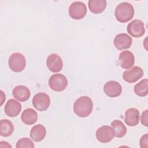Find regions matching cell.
<instances>
[{
    "label": "cell",
    "instance_id": "obj_6",
    "mask_svg": "<svg viewBox=\"0 0 148 148\" xmlns=\"http://www.w3.org/2000/svg\"><path fill=\"white\" fill-rule=\"evenodd\" d=\"M50 104L49 96L44 92H38L36 94L32 99V105L34 107L39 111L46 110Z\"/></svg>",
    "mask_w": 148,
    "mask_h": 148
},
{
    "label": "cell",
    "instance_id": "obj_25",
    "mask_svg": "<svg viewBox=\"0 0 148 148\" xmlns=\"http://www.w3.org/2000/svg\"><path fill=\"white\" fill-rule=\"evenodd\" d=\"M148 110H145L141 115V123L142 124L146 126L147 127L148 124H147V115H148Z\"/></svg>",
    "mask_w": 148,
    "mask_h": 148
},
{
    "label": "cell",
    "instance_id": "obj_5",
    "mask_svg": "<svg viewBox=\"0 0 148 148\" xmlns=\"http://www.w3.org/2000/svg\"><path fill=\"white\" fill-rule=\"evenodd\" d=\"M87 13L86 5L82 2L75 1L72 2L69 8V14L75 20H80L85 17Z\"/></svg>",
    "mask_w": 148,
    "mask_h": 148
},
{
    "label": "cell",
    "instance_id": "obj_19",
    "mask_svg": "<svg viewBox=\"0 0 148 148\" xmlns=\"http://www.w3.org/2000/svg\"><path fill=\"white\" fill-rule=\"evenodd\" d=\"M106 4L107 2L105 0H90L88 8L92 13L99 14L105 9Z\"/></svg>",
    "mask_w": 148,
    "mask_h": 148
},
{
    "label": "cell",
    "instance_id": "obj_2",
    "mask_svg": "<svg viewBox=\"0 0 148 148\" xmlns=\"http://www.w3.org/2000/svg\"><path fill=\"white\" fill-rule=\"evenodd\" d=\"M133 6L128 2H123L119 3L116 8L114 15L116 18L120 23H127L131 20L134 16Z\"/></svg>",
    "mask_w": 148,
    "mask_h": 148
},
{
    "label": "cell",
    "instance_id": "obj_14",
    "mask_svg": "<svg viewBox=\"0 0 148 148\" xmlns=\"http://www.w3.org/2000/svg\"><path fill=\"white\" fill-rule=\"evenodd\" d=\"M120 66L125 69L131 68L135 63V57L133 53L126 50L122 51L119 57Z\"/></svg>",
    "mask_w": 148,
    "mask_h": 148
},
{
    "label": "cell",
    "instance_id": "obj_17",
    "mask_svg": "<svg viewBox=\"0 0 148 148\" xmlns=\"http://www.w3.org/2000/svg\"><path fill=\"white\" fill-rule=\"evenodd\" d=\"M46 130L41 124H37L34 126L30 131V137L35 142L42 140L46 136Z\"/></svg>",
    "mask_w": 148,
    "mask_h": 148
},
{
    "label": "cell",
    "instance_id": "obj_3",
    "mask_svg": "<svg viewBox=\"0 0 148 148\" xmlns=\"http://www.w3.org/2000/svg\"><path fill=\"white\" fill-rule=\"evenodd\" d=\"M8 64L10 69L15 72L23 71L26 65L25 57L20 53H13L9 57Z\"/></svg>",
    "mask_w": 148,
    "mask_h": 148
},
{
    "label": "cell",
    "instance_id": "obj_13",
    "mask_svg": "<svg viewBox=\"0 0 148 148\" xmlns=\"http://www.w3.org/2000/svg\"><path fill=\"white\" fill-rule=\"evenodd\" d=\"M4 110L7 116L11 117H16L20 113L21 105L19 102L13 99H10L5 104Z\"/></svg>",
    "mask_w": 148,
    "mask_h": 148
},
{
    "label": "cell",
    "instance_id": "obj_22",
    "mask_svg": "<svg viewBox=\"0 0 148 148\" xmlns=\"http://www.w3.org/2000/svg\"><path fill=\"white\" fill-rule=\"evenodd\" d=\"M148 80L147 79H142L134 86L135 93L139 97H145L148 93Z\"/></svg>",
    "mask_w": 148,
    "mask_h": 148
},
{
    "label": "cell",
    "instance_id": "obj_10",
    "mask_svg": "<svg viewBox=\"0 0 148 148\" xmlns=\"http://www.w3.org/2000/svg\"><path fill=\"white\" fill-rule=\"evenodd\" d=\"M46 65L51 72H58L62 68L63 62L60 56L57 54L53 53L47 57Z\"/></svg>",
    "mask_w": 148,
    "mask_h": 148
},
{
    "label": "cell",
    "instance_id": "obj_21",
    "mask_svg": "<svg viewBox=\"0 0 148 148\" xmlns=\"http://www.w3.org/2000/svg\"><path fill=\"white\" fill-rule=\"evenodd\" d=\"M110 125L114 130V136L116 137L121 138L126 134L127 128L121 121L114 120L111 123Z\"/></svg>",
    "mask_w": 148,
    "mask_h": 148
},
{
    "label": "cell",
    "instance_id": "obj_24",
    "mask_svg": "<svg viewBox=\"0 0 148 148\" xmlns=\"http://www.w3.org/2000/svg\"><path fill=\"white\" fill-rule=\"evenodd\" d=\"M147 143V134H146L143 135L140 139V146L142 148H147L148 147Z\"/></svg>",
    "mask_w": 148,
    "mask_h": 148
},
{
    "label": "cell",
    "instance_id": "obj_4",
    "mask_svg": "<svg viewBox=\"0 0 148 148\" xmlns=\"http://www.w3.org/2000/svg\"><path fill=\"white\" fill-rule=\"evenodd\" d=\"M50 88L55 91H62L68 86V80L66 77L60 73L51 75L49 79Z\"/></svg>",
    "mask_w": 148,
    "mask_h": 148
},
{
    "label": "cell",
    "instance_id": "obj_8",
    "mask_svg": "<svg viewBox=\"0 0 148 148\" xmlns=\"http://www.w3.org/2000/svg\"><path fill=\"white\" fill-rule=\"evenodd\" d=\"M127 30L128 34L133 37H141L145 32L144 23L140 20H134L128 24Z\"/></svg>",
    "mask_w": 148,
    "mask_h": 148
},
{
    "label": "cell",
    "instance_id": "obj_11",
    "mask_svg": "<svg viewBox=\"0 0 148 148\" xmlns=\"http://www.w3.org/2000/svg\"><path fill=\"white\" fill-rule=\"evenodd\" d=\"M132 43V39L128 34L123 33L117 35L113 40L114 46L118 50H124L131 47Z\"/></svg>",
    "mask_w": 148,
    "mask_h": 148
},
{
    "label": "cell",
    "instance_id": "obj_12",
    "mask_svg": "<svg viewBox=\"0 0 148 148\" xmlns=\"http://www.w3.org/2000/svg\"><path fill=\"white\" fill-rule=\"evenodd\" d=\"M143 71L142 69L139 66H134L130 70L126 71L123 72V78L128 83H135L139 79L142 77Z\"/></svg>",
    "mask_w": 148,
    "mask_h": 148
},
{
    "label": "cell",
    "instance_id": "obj_20",
    "mask_svg": "<svg viewBox=\"0 0 148 148\" xmlns=\"http://www.w3.org/2000/svg\"><path fill=\"white\" fill-rule=\"evenodd\" d=\"M14 131V127L12 123L7 120L2 119L0 122V135L2 136L8 137L10 136Z\"/></svg>",
    "mask_w": 148,
    "mask_h": 148
},
{
    "label": "cell",
    "instance_id": "obj_23",
    "mask_svg": "<svg viewBox=\"0 0 148 148\" xmlns=\"http://www.w3.org/2000/svg\"><path fill=\"white\" fill-rule=\"evenodd\" d=\"M16 147V148H34L35 146L30 139L23 138L17 141Z\"/></svg>",
    "mask_w": 148,
    "mask_h": 148
},
{
    "label": "cell",
    "instance_id": "obj_9",
    "mask_svg": "<svg viewBox=\"0 0 148 148\" xmlns=\"http://www.w3.org/2000/svg\"><path fill=\"white\" fill-rule=\"evenodd\" d=\"M103 91L108 97L114 98L119 96L121 94L122 87L119 82L114 80H110L105 84Z\"/></svg>",
    "mask_w": 148,
    "mask_h": 148
},
{
    "label": "cell",
    "instance_id": "obj_16",
    "mask_svg": "<svg viewBox=\"0 0 148 148\" xmlns=\"http://www.w3.org/2000/svg\"><path fill=\"white\" fill-rule=\"evenodd\" d=\"M139 112L134 108L127 109L125 113V124L130 127L136 125L139 122Z\"/></svg>",
    "mask_w": 148,
    "mask_h": 148
},
{
    "label": "cell",
    "instance_id": "obj_1",
    "mask_svg": "<svg viewBox=\"0 0 148 148\" xmlns=\"http://www.w3.org/2000/svg\"><path fill=\"white\" fill-rule=\"evenodd\" d=\"M92 109V101L87 96H82L77 98L74 102L73 107L75 113L80 117H86L89 116Z\"/></svg>",
    "mask_w": 148,
    "mask_h": 148
},
{
    "label": "cell",
    "instance_id": "obj_7",
    "mask_svg": "<svg viewBox=\"0 0 148 148\" xmlns=\"http://www.w3.org/2000/svg\"><path fill=\"white\" fill-rule=\"evenodd\" d=\"M95 136L99 142L101 143H108L113 139L114 132L111 127L103 125L97 130Z\"/></svg>",
    "mask_w": 148,
    "mask_h": 148
},
{
    "label": "cell",
    "instance_id": "obj_15",
    "mask_svg": "<svg viewBox=\"0 0 148 148\" xmlns=\"http://www.w3.org/2000/svg\"><path fill=\"white\" fill-rule=\"evenodd\" d=\"M29 90L25 86L19 85L16 86L12 91V95L17 100L21 102H25L30 97Z\"/></svg>",
    "mask_w": 148,
    "mask_h": 148
},
{
    "label": "cell",
    "instance_id": "obj_18",
    "mask_svg": "<svg viewBox=\"0 0 148 148\" xmlns=\"http://www.w3.org/2000/svg\"><path fill=\"white\" fill-rule=\"evenodd\" d=\"M21 119L22 121L27 125H32L36 123L38 119V114L36 112L31 109H25L21 114Z\"/></svg>",
    "mask_w": 148,
    "mask_h": 148
}]
</instances>
